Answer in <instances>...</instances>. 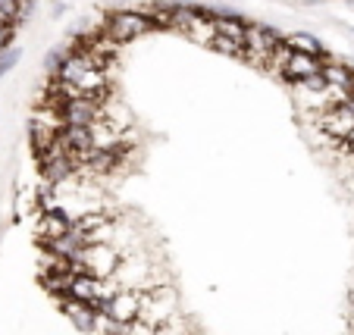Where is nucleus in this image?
<instances>
[{"instance_id": "nucleus-4", "label": "nucleus", "mask_w": 354, "mask_h": 335, "mask_svg": "<svg viewBox=\"0 0 354 335\" xmlns=\"http://www.w3.org/2000/svg\"><path fill=\"white\" fill-rule=\"evenodd\" d=\"M286 38H279V32L267 26H248V38H245V57L254 66H270V57L273 50L282 44Z\"/></svg>"}, {"instance_id": "nucleus-6", "label": "nucleus", "mask_w": 354, "mask_h": 335, "mask_svg": "<svg viewBox=\"0 0 354 335\" xmlns=\"http://www.w3.org/2000/svg\"><path fill=\"white\" fill-rule=\"evenodd\" d=\"M138 310H141V291L122 289L120 295L107 301L104 314H107L113 323H135V320H138Z\"/></svg>"}, {"instance_id": "nucleus-13", "label": "nucleus", "mask_w": 354, "mask_h": 335, "mask_svg": "<svg viewBox=\"0 0 354 335\" xmlns=\"http://www.w3.org/2000/svg\"><path fill=\"white\" fill-rule=\"evenodd\" d=\"M157 335H194V332H192V326H188V320H182V316H173L169 323L157 326Z\"/></svg>"}, {"instance_id": "nucleus-17", "label": "nucleus", "mask_w": 354, "mask_h": 335, "mask_svg": "<svg viewBox=\"0 0 354 335\" xmlns=\"http://www.w3.org/2000/svg\"><path fill=\"white\" fill-rule=\"evenodd\" d=\"M345 144H348V148H351V151H354V132H351V138H348V141H345Z\"/></svg>"}, {"instance_id": "nucleus-3", "label": "nucleus", "mask_w": 354, "mask_h": 335, "mask_svg": "<svg viewBox=\"0 0 354 335\" xmlns=\"http://www.w3.org/2000/svg\"><path fill=\"white\" fill-rule=\"evenodd\" d=\"M151 28H154V22L147 19L141 10H116V13L107 16V22H104V28H100V32L110 35L116 44H129V41L147 35Z\"/></svg>"}, {"instance_id": "nucleus-16", "label": "nucleus", "mask_w": 354, "mask_h": 335, "mask_svg": "<svg viewBox=\"0 0 354 335\" xmlns=\"http://www.w3.org/2000/svg\"><path fill=\"white\" fill-rule=\"evenodd\" d=\"M16 60H19V54H16V47H7V50H3V54H0V75L7 73V69L13 66Z\"/></svg>"}, {"instance_id": "nucleus-14", "label": "nucleus", "mask_w": 354, "mask_h": 335, "mask_svg": "<svg viewBox=\"0 0 354 335\" xmlns=\"http://www.w3.org/2000/svg\"><path fill=\"white\" fill-rule=\"evenodd\" d=\"M122 335H157V326H147V323L135 320V323H126V326H122Z\"/></svg>"}, {"instance_id": "nucleus-8", "label": "nucleus", "mask_w": 354, "mask_h": 335, "mask_svg": "<svg viewBox=\"0 0 354 335\" xmlns=\"http://www.w3.org/2000/svg\"><path fill=\"white\" fill-rule=\"evenodd\" d=\"M323 128H326L329 138H339V141H348L354 132V110L348 104L342 107H333L323 113Z\"/></svg>"}, {"instance_id": "nucleus-1", "label": "nucleus", "mask_w": 354, "mask_h": 335, "mask_svg": "<svg viewBox=\"0 0 354 335\" xmlns=\"http://www.w3.org/2000/svg\"><path fill=\"white\" fill-rule=\"evenodd\" d=\"M173 316H179V295L173 291V285H160V289L141 291V310L138 320L147 326H163Z\"/></svg>"}, {"instance_id": "nucleus-15", "label": "nucleus", "mask_w": 354, "mask_h": 335, "mask_svg": "<svg viewBox=\"0 0 354 335\" xmlns=\"http://www.w3.org/2000/svg\"><path fill=\"white\" fill-rule=\"evenodd\" d=\"M210 47H216V50H223V54H245V44H235V41L223 38V35H216V41Z\"/></svg>"}, {"instance_id": "nucleus-10", "label": "nucleus", "mask_w": 354, "mask_h": 335, "mask_svg": "<svg viewBox=\"0 0 354 335\" xmlns=\"http://www.w3.org/2000/svg\"><path fill=\"white\" fill-rule=\"evenodd\" d=\"M286 44L292 47V50H298V54L323 57V47H320V41H317L314 35H308V32H295V35H288V38H286Z\"/></svg>"}, {"instance_id": "nucleus-7", "label": "nucleus", "mask_w": 354, "mask_h": 335, "mask_svg": "<svg viewBox=\"0 0 354 335\" xmlns=\"http://www.w3.org/2000/svg\"><path fill=\"white\" fill-rule=\"evenodd\" d=\"M57 301H60L63 314L75 323V329H82V332H88V335H97V326H100V314H97V310H91L88 304L75 301V298H69V295L57 298Z\"/></svg>"}, {"instance_id": "nucleus-11", "label": "nucleus", "mask_w": 354, "mask_h": 335, "mask_svg": "<svg viewBox=\"0 0 354 335\" xmlns=\"http://www.w3.org/2000/svg\"><path fill=\"white\" fill-rule=\"evenodd\" d=\"M216 28H220L223 38L235 41V44H245V38H248V26L241 19H235V16H220V19H216Z\"/></svg>"}, {"instance_id": "nucleus-9", "label": "nucleus", "mask_w": 354, "mask_h": 335, "mask_svg": "<svg viewBox=\"0 0 354 335\" xmlns=\"http://www.w3.org/2000/svg\"><path fill=\"white\" fill-rule=\"evenodd\" d=\"M323 66H326V60H323V57H310V54H298V50H295L282 75H286V79H292L295 85H298V82L310 79V75H320Z\"/></svg>"}, {"instance_id": "nucleus-2", "label": "nucleus", "mask_w": 354, "mask_h": 335, "mask_svg": "<svg viewBox=\"0 0 354 335\" xmlns=\"http://www.w3.org/2000/svg\"><path fill=\"white\" fill-rule=\"evenodd\" d=\"M75 263L82 267V273L91 279H110L120 269L122 254L116 251V245H85L75 257Z\"/></svg>"}, {"instance_id": "nucleus-5", "label": "nucleus", "mask_w": 354, "mask_h": 335, "mask_svg": "<svg viewBox=\"0 0 354 335\" xmlns=\"http://www.w3.org/2000/svg\"><path fill=\"white\" fill-rule=\"evenodd\" d=\"M38 238L41 245H50L57 242V238H63V235L73 232V216L66 213L63 207H50V210H41L38 213Z\"/></svg>"}, {"instance_id": "nucleus-12", "label": "nucleus", "mask_w": 354, "mask_h": 335, "mask_svg": "<svg viewBox=\"0 0 354 335\" xmlns=\"http://www.w3.org/2000/svg\"><path fill=\"white\" fill-rule=\"evenodd\" d=\"M292 54H295V50L286 44V41H282V44L273 50V57H270V66H267V69H273V73H286V66H288V60H292Z\"/></svg>"}]
</instances>
